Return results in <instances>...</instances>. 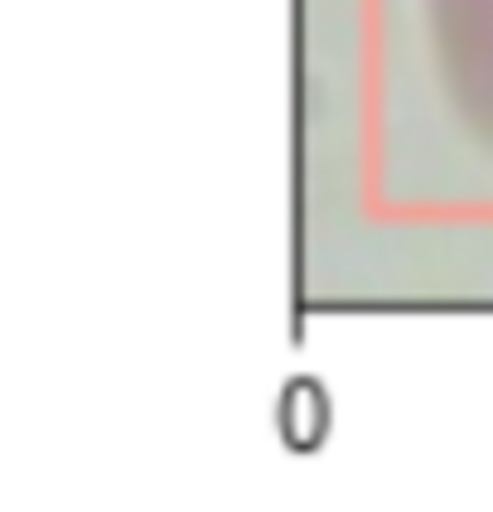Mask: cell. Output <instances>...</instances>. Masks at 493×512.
I'll return each instance as SVG.
<instances>
[{"label":"cell","instance_id":"6da1fadb","mask_svg":"<svg viewBox=\"0 0 493 512\" xmlns=\"http://www.w3.org/2000/svg\"><path fill=\"white\" fill-rule=\"evenodd\" d=\"M334 426V411H329V392L319 377H290L281 387V406H276V430L286 440V450L295 455H315L324 445V435Z\"/></svg>","mask_w":493,"mask_h":512}]
</instances>
